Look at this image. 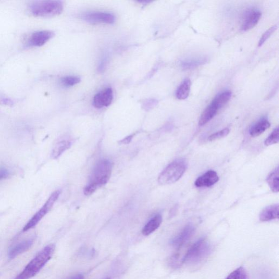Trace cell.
I'll return each instance as SVG.
<instances>
[{
  "mask_svg": "<svg viewBox=\"0 0 279 279\" xmlns=\"http://www.w3.org/2000/svg\"><path fill=\"white\" fill-rule=\"evenodd\" d=\"M55 245L46 246L28 263L23 270L14 279H30L39 273L54 255Z\"/></svg>",
  "mask_w": 279,
  "mask_h": 279,
  "instance_id": "6da1fadb",
  "label": "cell"
},
{
  "mask_svg": "<svg viewBox=\"0 0 279 279\" xmlns=\"http://www.w3.org/2000/svg\"><path fill=\"white\" fill-rule=\"evenodd\" d=\"M112 165L109 161H100L94 168L93 172L87 185L84 188L85 195H90L97 189L106 185L111 177Z\"/></svg>",
  "mask_w": 279,
  "mask_h": 279,
  "instance_id": "7a4b0ae2",
  "label": "cell"
},
{
  "mask_svg": "<svg viewBox=\"0 0 279 279\" xmlns=\"http://www.w3.org/2000/svg\"><path fill=\"white\" fill-rule=\"evenodd\" d=\"M211 252V247L204 238L198 240L188 250L183 262L189 266H196L199 264L209 256Z\"/></svg>",
  "mask_w": 279,
  "mask_h": 279,
  "instance_id": "3957f363",
  "label": "cell"
},
{
  "mask_svg": "<svg viewBox=\"0 0 279 279\" xmlns=\"http://www.w3.org/2000/svg\"><path fill=\"white\" fill-rule=\"evenodd\" d=\"M63 4L59 1H40L30 4V12L37 17H50L58 16L63 11Z\"/></svg>",
  "mask_w": 279,
  "mask_h": 279,
  "instance_id": "277c9868",
  "label": "cell"
},
{
  "mask_svg": "<svg viewBox=\"0 0 279 279\" xmlns=\"http://www.w3.org/2000/svg\"><path fill=\"white\" fill-rule=\"evenodd\" d=\"M187 163L183 160H177L169 164L158 177L161 185H167L176 182L183 176L187 170Z\"/></svg>",
  "mask_w": 279,
  "mask_h": 279,
  "instance_id": "5b68a950",
  "label": "cell"
},
{
  "mask_svg": "<svg viewBox=\"0 0 279 279\" xmlns=\"http://www.w3.org/2000/svg\"><path fill=\"white\" fill-rule=\"evenodd\" d=\"M60 194V191H56L54 192L46 201L44 205L43 206L41 210L38 211L36 214L32 217V218L28 222L24 228L23 229V232L27 231L32 228H34L38 223L43 219L54 205L55 202L58 200Z\"/></svg>",
  "mask_w": 279,
  "mask_h": 279,
  "instance_id": "8992f818",
  "label": "cell"
},
{
  "mask_svg": "<svg viewBox=\"0 0 279 279\" xmlns=\"http://www.w3.org/2000/svg\"><path fill=\"white\" fill-rule=\"evenodd\" d=\"M84 20L92 23H105L111 24L115 21L113 14L107 12H90L84 14Z\"/></svg>",
  "mask_w": 279,
  "mask_h": 279,
  "instance_id": "52a82bcc",
  "label": "cell"
},
{
  "mask_svg": "<svg viewBox=\"0 0 279 279\" xmlns=\"http://www.w3.org/2000/svg\"><path fill=\"white\" fill-rule=\"evenodd\" d=\"M113 98V94L112 88H106L94 96L93 105L98 108L107 107L111 105Z\"/></svg>",
  "mask_w": 279,
  "mask_h": 279,
  "instance_id": "ba28073f",
  "label": "cell"
},
{
  "mask_svg": "<svg viewBox=\"0 0 279 279\" xmlns=\"http://www.w3.org/2000/svg\"><path fill=\"white\" fill-rule=\"evenodd\" d=\"M261 17V13L258 9H252L247 11L244 14L241 29L244 31L252 29L258 24Z\"/></svg>",
  "mask_w": 279,
  "mask_h": 279,
  "instance_id": "9c48e42d",
  "label": "cell"
},
{
  "mask_svg": "<svg viewBox=\"0 0 279 279\" xmlns=\"http://www.w3.org/2000/svg\"><path fill=\"white\" fill-rule=\"evenodd\" d=\"M53 31L43 30L37 31L31 36L28 44L33 46H41L44 45L54 36Z\"/></svg>",
  "mask_w": 279,
  "mask_h": 279,
  "instance_id": "30bf717a",
  "label": "cell"
},
{
  "mask_svg": "<svg viewBox=\"0 0 279 279\" xmlns=\"http://www.w3.org/2000/svg\"><path fill=\"white\" fill-rule=\"evenodd\" d=\"M194 230V227L192 224L187 225L181 233L172 240V244L177 248L182 247L191 238Z\"/></svg>",
  "mask_w": 279,
  "mask_h": 279,
  "instance_id": "8fae6325",
  "label": "cell"
},
{
  "mask_svg": "<svg viewBox=\"0 0 279 279\" xmlns=\"http://www.w3.org/2000/svg\"><path fill=\"white\" fill-rule=\"evenodd\" d=\"M219 179L217 173L210 170L198 177L195 182V185L198 188L210 187L215 185L218 182Z\"/></svg>",
  "mask_w": 279,
  "mask_h": 279,
  "instance_id": "7c38bea8",
  "label": "cell"
},
{
  "mask_svg": "<svg viewBox=\"0 0 279 279\" xmlns=\"http://www.w3.org/2000/svg\"><path fill=\"white\" fill-rule=\"evenodd\" d=\"M34 243V240L32 239L23 240L22 242L14 245L8 252V257L13 258L29 249Z\"/></svg>",
  "mask_w": 279,
  "mask_h": 279,
  "instance_id": "4fadbf2b",
  "label": "cell"
},
{
  "mask_svg": "<svg viewBox=\"0 0 279 279\" xmlns=\"http://www.w3.org/2000/svg\"><path fill=\"white\" fill-rule=\"evenodd\" d=\"M279 204L266 207L259 215L260 221L264 222L278 219L279 218Z\"/></svg>",
  "mask_w": 279,
  "mask_h": 279,
  "instance_id": "5bb4252c",
  "label": "cell"
},
{
  "mask_svg": "<svg viewBox=\"0 0 279 279\" xmlns=\"http://www.w3.org/2000/svg\"><path fill=\"white\" fill-rule=\"evenodd\" d=\"M162 215H156L146 224L142 231V233L146 236L152 234L159 228L162 223Z\"/></svg>",
  "mask_w": 279,
  "mask_h": 279,
  "instance_id": "9a60e30c",
  "label": "cell"
},
{
  "mask_svg": "<svg viewBox=\"0 0 279 279\" xmlns=\"http://www.w3.org/2000/svg\"><path fill=\"white\" fill-rule=\"evenodd\" d=\"M218 110V108L211 103V105L208 106L202 113L199 122H198V125L202 126L207 124L213 118H214Z\"/></svg>",
  "mask_w": 279,
  "mask_h": 279,
  "instance_id": "2e32d148",
  "label": "cell"
},
{
  "mask_svg": "<svg viewBox=\"0 0 279 279\" xmlns=\"http://www.w3.org/2000/svg\"><path fill=\"white\" fill-rule=\"evenodd\" d=\"M271 127V124L266 119H262L255 124L250 130V134L252 137L261 135Z\"/></svg>",
  "mask_w": 279,
  "mask_h": 279,
  "instance_id": "e0dca14e",
  "label": "cell"
},
{
  "mask_svg": "<svg viewBox=\"0 0 279 279\" xmlns=\"http://www.w3.org/2000/svg\"><path fill=\"white\" fill-rule=\"evenodd\" d=\"M191 88V81L189 79H186L179 85L176 92V97L179 100H184L187 99L190 94Z\"/></svg>",
  "mask_w": 279,
  "mask_h": 279,
  "instance_id": "ac0fdd59",
  "label": "cell"
},
{
  "mask_svg": "<svg viewBox=\"0 0 279 279\" xmlns=\"http://www.w3.org/2000/svg\"><path fill=\"white\" fill-rule=\"evenodd\" d=\"M70 142L67 140L58 142L52 150V158L55 159H58L66 150L70 148Z\"/></svg>",
  "mask_w": 279,
  "mask_h": 279,
  "instance_id": "d6986e66",
  "label": "cell"
},
{
  "mask_svg": "<svg viewBox=\"0 0 279 279\" xmlns=\"http://www.w3.org/2000/svg\"><path fill=\"white\" fill-rule=\"evenodd\" d=\"M231 96L232 93L230 91L222 92L215 97L212 103L219 110L230 101Z\"/></svg>",
  "mask_w": 279,
  "mask_h": 279,
  "instance_id": "ffe728a7",
  "label": "cell"
},
{
  "mask_svg": "<svg viewBox=\"0 0 279 279\" xmlns=\"http://www.w3.org/2000/svg\"><path fill=\"white\" fill-rule=\"evenodd\" d=\"M269 187L274 193H278L279 191V171L277 168L272 172L267 179Z\"/></svg>",
  "mask_w": 279,
  "mask_h": 279,
  "instance_id": "44dd1931",
  "label": "cell"
},
{
  "mask_svg": "<svg viewBox=\"0 0 279 279\" xmlns=\"http://www.w3.org/2000/svg\"><path fill=\"white\" fill-rule=\"evenodd\" d=\"M206 61L205 58L188 59L182 61L181 65L183 69H191L204 64Z\"/></svg>",
  "mask_w": 279,
  "mask_h": 279,
  "instance_id": "7402d4cb",
  "label": "cell"
},
{
  "mask_svg": "<svg viewBox=\"0 0 279 279\" xmlns=\"http://www.w3.org/2000/svg\"><path fill=\"white\" fill-rule=\"evenodd\" d=\"M226 279H249L248 274L245 269L240 267L236 269L226 278Z\"/></svg>",
  "mask_w": 279,
  "mask_h": 279,
  "instance_id": "603a6c76",
  "label": "cell"
},
{
  "mask_svg": "<svg viewBox=\"0 0 279 279\" xmlns=\"http://www.w3.org/2000/svg\"><path fill=\"white\" fill-rule=\"evenodd\" d=\"M80 78L78 77L68 76L64 77L61 80V83L65 87H71L79 84Z\"/></svg>",
  "mask_w": 279,
  "mask_h": 279,
  "instance_id": "cb8c5ba5",
  "label": "cell"
},
{
  "mask_svg": "<svg viewBox=\"0 0 279 279\" xmlns=\"http://www.w3.org/2000/svg\"><path fill=\"white\" fill-rule=\"evenodd\" d=\"M279 128H277L274 129L271 134L268 137V138L264 141V144L268 146L276 144L279 143Z\"/></svg>",
  "mask_w": 279,
  "mask_h": 279,
  "instance_id": "d4e9b609",
  "label": "cell"
},
{
  "mask_svg": "<svg viewBox=\"0 0 279 279\" xmlns=\"http://www.w3.org/2000/svg\"><path fill=\"white\" fill-rule=\"evenodd\" d=\"M229 133L230 129H225L223 130H220L216 132V133L212 134L209 136V140L210 141H213L223 138L224 137L228 135Z\"/></svg>",
  "mask_w": 279,
  "mask_h": 279,
  "instance_id": "484cf974",
  "label": "cell"
},
{
  "mask_svg": "<svg viewBox=\"0 0 279 279\" xmlns=\"http://www.w3.org/2000/svg\"><path fill=\"white\" fill-rule=\"evenodd\" d=\"M277 28V25H274L269 28V29L266 31L264 33L261 39H260L259 41L258 42V46H262L264 43L265 42L269 37L271 36V35L273 34L274 31H276Z\"/></svg>",
  "mask_w": 279,
  "mask_h": 279,
  "instance_id": "4316f807",
  "label": "cell"
},
{
  "mask_svg": "<svg viewBox=\"0 0 279 279\" xmlns=\"http://www.w3.org/2000/svg\"><path fill=\"white\" fill-rule=\"evenodd\" d=\"M9 176V172L5 168H0V181L7 178Z\"/></svg>",
  "mask_w": 279,
  "mask_h": 279,
  "instance_id": "83f0119b",
  "label": "cell"
},
{
  "mask_svg": "<svg viewBox=\"0 0 279 279\" xmlns=\"http://www.w3.org/2000/svg\"><path fill=\"white\" fill-rule=\"evenodd\" d=\"M133 138V135H130L129 136L126 137V138L121 140L120 143L121 144H124V145L129 144V143H130V142L131 141Z\"/></svg>",
  "mask_w": 279,
  "mask_h": 279,
  "instance_id": "f1b7e54d",
  "label": "cell"
},
{
  "mask_svg": "<svg viewBox=\"0 0 279 279\" xmlns=\"http://www.w3.org/2000/svg\"><path fill=\"white\" fill-rule=\"evenodd\" d=\"M67 279H84V277L82 274H77Z\"/></svg>",
  "mask_w": 279,
  "mask_h": 279,
  "instance_id": "f546056e",
  "label": "cell"
},
{
  "mask_svg": "<svg viewBox=\"0 0 279 279\" xmlns=\"http://www.w3.org/2000/svg\"><path fill=\"white\" fill-rule=\"evenodd\" d=\"M109 279V278H107V279Z\"/></svg>",
  "mask_w": 279,
  "mask_h": 279,
  "instance_id": "4dcf8cb0",
  "label": "cell"
}]
</instances>
